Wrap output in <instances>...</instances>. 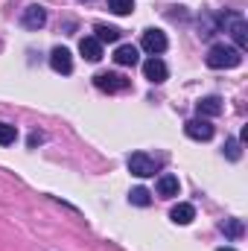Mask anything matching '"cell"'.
<instances>
[{
    "label": "cell",
    "instance_id": "1",
    "mask_svg": "<svg viewBox=\"0 0 248 251\" xmlns=\"http://www.w3.org/2000/svg\"><path fill=\"white\" fill-rule=\"evenodd\" d=\"M243 62V53L237 47H228V44H213L207 50V67L213 70H222V67H237Z\"/></svg>",
    "mask_w": 248,
    "mask_h": 251
},
{
    "label": "cell",
    "instance_id": "2",
    "mask_svg": "<svg viewBox=\"0 0 248 251\" xmlns=\"http://www.w3.org/2000/svg\"><path fill=\"white\" fill-rule=\"evenodd\" d=\"M94 85L99 91H105V94H120V91H128L131 88V82L125 79L123 73H111V70H99L94 76Z\"/></svg>",
    "mask_w": 248,
    "mask_h": 251
},
{
    "label": "cell",
    "instance_id": "3",
    "mask_svg": "<svg viewBox=\"0 0 248 251\" xmlns=\"http://www.w3.org/2000/svg\"><path fill=\"white\" fill-rule=\"evenodd\" d=\"M128 173L137 176V178H149V176L158 173V161L152 155H146V152H134L128 158Z\"/></svg>",
    "mask_w": 248,
    "mask_h": 251
},
{
    "label": "cell",
    "instance_id": "4",
    "mask_svg": "<svg viewBox=\"0 0 248 251\" xmlns=\"http://www.w3.org/2000/svg\"><path fill=\"white\" fill-rule=\"evenodd\" d=\"M222 24L228 26V32H231V38L237 41V50L243 53L248 47V24L243 15H228V18H222Z\"/></svg>",
    "mask_w": 248,
    "mask_h": 251
},
{
    "label": "cell",
    "instance_id": "5",
    "mask_svg": "<svg viewBox=\"0 0 248 251\" xmlns=\"http://www.w3.org/2000/svg\"><path fill=\"white\" fill-rule=\"evenodd\" d=\"M44 24H47V9H44V6L29 3V6L21 12V26H26V29H41Z\"/></svg>",
    "mask_w": 248,
    "mask_h": 251
},
{
    "label": "cell",
    "instance_id": "6",
    "mask_svg": "<svg viewBox=\"0 0 248 251\" xmlns=\"http://www.w3.org/2000/svg\"><path fill=\"white\" fill-rule=\"evenodd\" d=\"M140 44H143V50H146V53H152V56H161V53L167 50V44H170V41H167V35H164L161 29H146Z\"/></svg>",
    "mask_w": 248,
    "mask_h": 251
},
{
    "label": "cell",
    "instance_id": "7",
    "mask_svg": "<svg viewBox=\"0 0 248 251\" xmlns=\"http://www.w3.org/2000/svg\"><path fill=\"white\" fill-rule=\"evenodd\" d=\"M167 64L161 62L158 56H152V59H146L143 62V76L149 79V82H155V85H161V82H167Z\"/></svg>",
    "mask_w": 248,
    "mask_h": 251
},
{
    "label": "cell",
    "instance_id": "8",
    "mask_svg": "<svg viewBox=\"0 0 248 251\" xmlns=\"http://www.w3.org/2000/svg\"><path fill=\"white\" fill-rule=\"evenodd\" d=\"M50 67H53L56 73H70V70H73V56H70V50H67V47H56V50L50 53Z\"/></svg>",
    "mask_w": 248,
    "mask_h": 251
},
{
    "label": "cell",
    "instance_id": "9",
    "mask_svg": "<svg viewBox=\"0 0 248 251\" xmlns=\"http://www.w3.org/2000/svg\"><path fill=\"white\" fill-rule=\"evenodd\" d=\"M184 131H187V137H193V140H210L213 137V126L207 120H187Z\"/></svg>",
    "mask_w": 248,
    "mask_h": 251
},
{
    "label": "cell",
    "instance_id": "10",
    "mask_svg": "<svg viewBox=\"0 0 248 251\" xmlns=\"http://www.w3.org/2000/svg\"><path fill=\"white\" fill-rule=\"evenodd\" d=\"M219 26H222V18H219V15H210V12H204V15L198 18V35H201V38H210V35H216V32H219Z\"/></svg>",
    "mask_w": 248,
    "mask_h": 251
},
{
    "label": "cell",
    "instance_id": "11",
    "mask_svg": "<svg viewBox=\"0 0 248 251\" xmlns=\"http://www.w3.org/2000/svg\"><path fill=\"white\" fill-rule=\"evenodd\" d=\"M170 219H173L175 225H190V222L196 219V207L187 204V201H178V204L170 210Z\"/></svg>",
    "mask_w": 248,
    "mask_h": 251
},
{
    "label": "cell",
    "instance_id": "12",
    "mask_svg": "<svg viewBox=\"0 0 248 251\" xmlns=\"http://www.w3.org/2000/svg\"><path fill=\"white\" fill-rule=\"evenodd\" d=\"M79 53L88 59V62H99L102 59V44L97 38H82L79 41Z\"/></svg>",
    "mask_w": 248,
    "mask_h": 251
},
{
    "label": "cell",
    "instance_id": "13",
    "mask_svg": "<svg viewBox=\"0 0 248 251\" xmlns=\"http://www.w3.org/2000/svg\"><path fill=\"white\" fill-rule=\"evenodd\" d=\"M137 47L134 44H120L117 50H114V62L123 64V67H131V64H137Z\"/></svg>",
    "mask_w": 248,
    "mask_h": 251
},
{
    "label": "cell",
    "instance_id": "14",
    "mask_svg": "<svg viewBox=\"0 0 248 251\" xmlns=\"http://www.w3.org/2000/svg\"><path fill=\"white\" fill-rule=\"evenodd\" d=\"M178 190H181V184H178V178L175 176H161L158 178V196H164V199H173V196H178Z\"/></svg>",
    "mask_w": 248,
    "mask_h": 251
},
{
    "label": "cell",
    "instance_id": "15",
    "mask_svg": "<svg viewBox=\"0 0 248 251\" xmlns=\"http://www.w3.org/2000/svg\"><path fill=\"white\" fill-rule=\"evenodd\" d=\"M196 108H198V114H204V117H216V114H222V100H219V97H204V100L196 102Z\"/></svg>",
    "mask_w": 248,
    "mask_h": 251
},
{
    "label": "cell",
    "instance_id": "16",
    "mask_svg": "<svg viewBox=\"0 0 248 251\" xmlns=\"http://www.w3.org/2000/svg\"><path fill=\"white\" fill-rule=\"evenodd\" d=\"M94 32H97L94 38H97L99 44H105V41H108V44L120 41V29H117V26H108V24H97V26H94Z\"/></svg>",
    "mask_w": 248,
    "mask_h": 251
},
{
    "label": "cell",
    "instance_id": "17",
    "mask_svg": "<svg viewBox=\"0 0 248 251\" xmlns=\"http://www.w3.org/2000/svg\"><path fill=\"white\" fill-rule=\"evenodd\" d=\"M219 228H222V234H225V237H231V240L243 237V222H240V219H225Z\"/></svg>",
    "mask_w": 248,
    "mask_h": 251
},
{
    "label": "cell",
    "instance_id": "18",
    "mask_svg": "<svg viewBox=\"0 0 248 251\" xmlns=\"http://www.w3.org/2000/svg\"><path fill=\"white\" fill-rule=\"evenodd\" d=\"M128 201H131V204H137V207H146V204L152 201V196H149V190H146V187H134L131 193H128Z\"/></svg>",
    "mask_w": 248,
    "mask_h": 251
},
{
    "label": "cell",
    "instance_id": "19",
    "mask_svg": "<svg viewBox=\"0 0 248 251\" xmlns=\"http://www.w3.org/2000/svg\"><path fill=\"white\" fill-rule=\"evenodd\" d=\"M15 140H18V128L9 123H0V146H9Z\"/></svg>",
    "mask_w": 248,
    "mask_h": 251
},
{
    "label": "cell",
    "instance_id": "20",
    "mask_svg": "<svg viewBox=\"0 0 248 251\" xmlns=\"http://www.w3.org/2000/svg\"><path fill=\"white\" fill-rule=\"evenodd\" d=\"M108 9L114 15H128V12H134V0H108Z\"/></svg>",
    "mask_w": 248,
    "mask_h": 251
},
{
    "label": "cell",
    "instance_id": "21",
    "mask_svg": "<svg viewBox=\"0 0 248 251\" xmlns=\"http://www.w3.org/2000/svg\"><path fill=\"white\" fill-rule=\"evenodd\" d=\"M225 155H228L231 161H240V155H243V152H240V140H234V137H231V140L225 143Z\"/></svg>",
    "mask_w": 248,
    "mask_h": 251
},
{
    "label": "cell",
    "instance_id": "22",
    "mask_svg": "<svg viewBox=\"0 0 248 251\" xmlns=\"http://www.w3.org/2000/svg\"><path fill=\"white\" fill-rule=\"evenodd\" d=\"M44 140V134H29V146H35V143H41Z\"/></svg>",
    "mask_w": 248,
    "mask_h": 251
},
{
    "label": "cell",
    "instance_id": "23",
    "mask_svg": "<svg viewBox=\"0 0 248 251\" xmlns=\"http://www.w3.org/2000/svg\"><path fill=\"white\" fill-rule=\"evenodd\" d=\"M219 251H234V249H219Z\"/></svg>",
    "mask_w": 248,
    "mask_h": 251
},
{
    "label": "cell",
    "instance_id": "24",
    "mask_svg": "<svg viewBox=\"0 0 248 251\" xmlns=\"http://www.w3.org/2000/svg\"><path fill=\"white\" fill-rule=\"evenodd\" d=\"M85 3H91V0H85Z\"/></svg>",
    "mask_w": 248,
    "mask_h": 251
}]
</instances>
